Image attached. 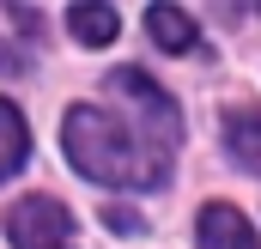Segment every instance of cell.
Returning <instances> with one entry per match:
<instances>
[{
  "mask_svg": "<svg viewBox=\"0 0 261 249\" xmlns=\"http://www.w3.org/2000/svg\"><path fill=\"white\" fill-rule=\"evenodd\" d=\"M110 97L128 110V122L140 128L146 140H158L164 152H176L182 122H176V104L158 91V79H152V73H140V67H116V73H110Z\"/></svg>",
  "mask_w": 261,
  "mask_h": 249,
  "instance_id": "cell-2",
  "label": "cell"
},
{
  "mask_svg": "<svg viewBox=\"0 0 261 249\" xmlns=\"http://www.w3.org/2000/svg\"><path fill=\"white\" fill-rule=\"evenodd\" d=\"M24 158H31V128H24V116H18V104L0 97V183H6Z\"/></svg>",
  "mask_w": 261,
  "mask_h": 249,
  "instance_id": "cell-8",
  "label": "cell"
},
{
  "mask_svg": "<svg viewBox=\"0 0 261 249\" xmlns=\"http://www.w3.org/2000/svg\"><path fill=\"white\" fill-rule=\"evenodd\" d=\"M61 146L73 158V170L85 183L103 188H158L170 170V152L158 140H146L128 116H110L97 104H73L61 122Z\"/></svg>",
  "mask_w": 261,
  "mask_h": 249,
  "instance_id": "cell-1",
  "label": "cell"
},
{
  "mask_svg": "<svg viewBox=\"0 0 261 249\" xmlns=\"http://www.w3.org/2000/svg\"><path fill=\"white\" fill-rule=\"evenodd\" d=\"M103 225H110L116 237H134V231H140V213H134V207H110V213H103Z\"/></svg>",
  "mask_w": 261,
  "mask_h": 249,
  "instance_id": "cell-9",
  "label": "cell"
},
{
  "mask_svg": "<svg viewBox=\"0 0 261 249\" xmlns=\"http://www.w3.org/2000/svg\"><path fill=\"white\" fill-rule=\"evenodd\" d=\"M146 31H152V43H158L164 55H189V49L200 43L195 18H189L182 6H170V0H158V6L146 12Z\"/></svg>",
  "mask_w": 261,
  "mask_h": 249,
  "instance_id": "cell-6",
  "label": "cell"
},
{
  "mask_svg": "<svg viewBox=\"0 0 261 249\" xmlns=\"http://www.w3.org/2000/svg\"><path fill=\"white\" fill-rule=\"evenodd\" d=\"M67 24H73V37H79L85 49H110V43L122 37V18H116V6H103V0H73V6H67Z\"/></svg>",
  "mask_w": 261,
  "mask_h": 249,
  "instance_id": "cell-5",
  "label": "cell"
},
{
  "mask_svg": "<svg viewBox=\"0 0 261 249\" xmlns=\"http://www.w3.org/2000/svg\"><path fill=\"white\" fill-rule=\"evenodd\" d=\"M6 237L12 249H73V213L55 194H24L6 207Z\"/></svg>",
  "mask_w": 261,
  "mask_h": 249,
  "instance_id": "cell-3",
  "label": "cell"
},
{
  "mask_svg": "<svg viewBox=\"0 0 261 249\" xmlns=\"http://www.w3.org/2000/svg\"><path fill=\"white\" fill-rule=\"evenodd\" d=\"M225 152H231L243 170L261 177V110H255V104H243V110L225 116Z\"/></svg>",
  "mask_w": 261,
  "mask_h": 249,
  "instance_id": "cell-7",
  "label": "cell"
},
{
  "mask_svg": "<svg viewBox=\"0 0 261 249\" xmlns=\"http://www.w3.org/2000/svg\"><path fill=\"white\" fill-rule=\"evenodd\" d=\"M195 243H200V249H261L255 231H249V219H243L231 201H206V207H200Z\"/></svg>",
  "mask_w": 261,
  "mask_h": 249,
  "instance_id": "cell-4",
  "label": "cell"
},
{
  "mask_svg": "<svg viewBox=\"0 0 261 249\" xmlns=\"http://www.w3.org/2000/svg\"><path fill=\"white\" fill-rule=\"evenodd\" d=\"M0 67H24V55H18L12 43H0Z\"/></svg>",
  "mask_w": 261,
  "mask_h": 249,
  "instance_id": "cell-10",
  "label": "cell"
},
{
  "mask_svg": "<svg viewBox=\"0 0 261 249\" xmlns=\"http://www.w3.org/2000/svg\"><path fill=\"white\" fill-rule=\"evenodd\" d=\"M255 6H261V0H255Z\"/></svg>",
  "mask_w": 261,
  "mask_h": 249,
  "instance_id": "cell-11",
  "label": "cell"
}]
</instances>
